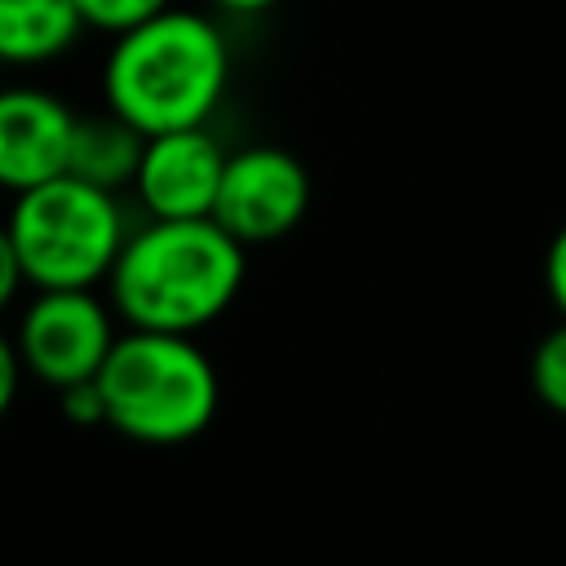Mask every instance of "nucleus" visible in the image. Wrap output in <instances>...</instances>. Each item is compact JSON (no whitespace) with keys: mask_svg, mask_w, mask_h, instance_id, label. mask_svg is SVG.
I'll list each match as a JSON object with an SVG mask.
<instances>
[{"mask_svg":"<svg viewBox=\"0 0 566 566\" xmlns=\"http://www.w3.org/2000/svg\"><path fill=\"white\" fill-rule=\"evenodd\" d=\"M544 283H548V296H553L557 314L566 318V226L553 234V243L544 252Z\"/></svg>","mask_w":566,"mask_h":566,"instance_id":"nucleus-14","label":"nucleus"},{"mask_svg":"<svg viewBox=\"0 0 566 566\" xmlns=\"http://www.w3.org/2000/svg\"><path fill=\"white\" fill-rule=\"evenodd\" d=\"M226 159L230 155L203 124L155 133V137H146V150H142L137 177H133V195L150 212V221L212 217Z\"/></svg>","mask_w":566,"mask_h":566,"instance_id":"nucleus-7","label":"nucleus"},{"mask_svg":"<svg viewBox=\"0 0 566 566\" xmlns=\"http://www.w3.org/2000/svg\"><path fill=\"white\" fill-rule=\"evenodd\" d=\"M115 318L93 296V287H44L22 310L18 323V358L49 389H71L97 380L102 363L115 349Z\"/></svg>","mask_w":566,"mask_h":566,"instance_id":"nucleus-5","label":"nucleus"},{"mask_svg":"<svg viewBox=\"0 0 566 566\" xmlns=\"http://www.w3.org/2000/svg\"><path fill=\"white\" fill-rule=\"evenodd\" d=\"M27 283L22 274V261H18V248H13V234L9 226H0V310H9V301L18 296V287Z\"/></svg>","mask_w":566,"mask_h":566,"instance_id":"nucleus-15","label":"nucleus"},{"mask_svg":"<svg viewBox=\"0 0 566 566\" xmlns=\"http://www.w3.org/2000/svg\"><path fill=\"white\" fill-rule=\"evenodd\" d=\"M75 111L44 88H0V186L22 195L66 172Z\"/></svg>","mask_w":566,"mask_h":566,"instance_id":"nucleus-8","label":"nucleus"},{"mask_svg":"<svg viewBox=\"0 0 566 566\" xmlns=\"http://www.w3.org/2000/svg\"><path fill=\"white\" fill-rule=\"evenodd\" d=\"M142 150H146V133L133 128L111 106L93 111V115H75L66 172L80 177V181H93V186H102L111 195H119L124 186H133Z\"/></svg>","mask_w":566,"mask_h":566,"instance_id":"nucleus-9","label":"nucleus"},{"mask_svg":"<svg viewBox=\"0 0 566 566\" xmlns=\"http://www.w3.org/2000/svg\"><path fill=\"white\" fill-rule=\"evenodd\" d=\"M106 424L146 447L199 438L221 402L212 358L177 332L128 327L97 371Z\"/></svg>","mask_w":566,"mask_h":566,"instance_id":"nucleus-3","label":"nucleus"},{"mask_svg":"<svg viewBox=\"0 0 566 566\" xmlns=\"http://www.w3.org/2000/svg\"><path fill=\"white\" fill-rule=\"evenodd\" d=\"M217 9H226V13H265V9H274L279 0H212Z\"/></svg>","mask_w":566,"mask_h":566,"instance_id":"nucleus-17","label":"nucleus"},{"mask_svg":"<svg viewBox=\"0 0 566 566\" xmlns=\"http://www.w3.org/2000/svg\"><path fill=\"white\" fill-rule=\"evenodd\" d=\"M18 380H22L18 345H13V336L0 332V420L9 416V407H13V398H18Z\"/></svg>","mask_w":566,"mask_h":566,"instance_id":"nucleus-16","label":"nucleus"},{"mask_svg":"<svg viewBox=\"0 0 566 566\" xmlns=\"http://www.w3.org/2000/svg\"><path fill=\"white\" fill-rule=\"evenodd\" d=\"M0 71H4V62H0Z\"/></svg>","mask_w":566,"mask_h":566,"instance_id":"nucleus-18","label":"nucleus"},{"mask_svg":"<svg viewBox=\"0 0 566 566\" xmlns=\"http://www.w3.org/2000/svg\"><path fill=\"white\" fill-rule=\"evenodd\" d=\"M310 212V172L283 146H243L226 159L212 221L243 248L274 243Z\"/></svg>","mask_w":566,"mask_h":566,"instance_id":"nucleus-6","label":"nucleus"},{"mask_svg":"<svg viewBox=\"0 0 566 566\" xmlns=\"http://www.w3.org/2000/svg\"><path fill=\"white\" fill-rule=\"evenodd\" d=\"M62 411H66V420H75V424H106V407H102L97 380H84V385L62 389Z\"/></svg>","mask_w":566,"mask_h":566,"instance_id":"nucleus-13","label":"nucleus"},{"mask_svg":"<svg viewBox=\"0 0 566 566\" xmlns=\"http://www.w3.org/2000/svg\"><path fill=\"white\" fill-rule=\"evenodd\" d=\"M226 88L230 44L221 27L195 9L172 4L119 31L102 66L106 106L146 137L208 124Z\"/></svg>","mask_w":566,"mask_h":566,"instance_id":"nucleus-2","label":"nucleus"},{"mask_svg":"<svg viewBox=\"0 0 566 566\" xmlns=\"http://www.w3.org/2000/svg\"><path fill=\"white\" fill-rule=\"evenodd\" d=\"M84 27L75 0H0V62L44 66L62 57Z\"/></svg>","mask_w":566,"mask_h":566,"instance_id":"nucleus-10","label":"nucleus"},{"mask_svg":"<svg viewBox=\"0 0 566 566\" xmlns=\"http://www.w3.org/2000/svg\"><path fill=\"white\" fill-rule=\"evenodd\" d=\"M9 234L27 283L44 287H93L111 279L124 252V208L111 190L57 172L22 190L9 208Z\"/></svg>","mask_w":566,"mask_h":566,"instance_id":"nucleus-4","label":"nucleus"},{"mask_svg":"<svg viewBox=\"0 0 566 566\" xmlns=\"http://www.w3.org/2000/svg\"><path fill=\"white\" fill-rule=\"evenodd\" d=\"M75 4H80V13H84L88 27L119 35V31L137 27L142 18H155V13L168 9L172 0H75Z\"/></svg>","mask_w":566,"mask_h":566,"instance_id":"nucleus-12","label":"nucleus"},{"mask_svg":"<svg viewBox=\"0 0 566 566\" xmlns=\"http://www.w3.org/2000/svg\"><path fill=\"white\" fill-rule=\"evenodd\" d=\"M531 389L548 411L566 416V318L539 336L531 354Z\"/></svg>","mask_w":566,"mask_h":566,"instance_id":"nucleus-11","label":"nucleus"},{"mask_svg":"<svg viewBox=\"0 0 566 566\" xmlns=\"http://www.w3.org/2000/svg\"><path fill=\"white\" fill-rule=\"evenodd\" d=\"M243 243L212 217L150 221L124 239L111 270V305L128 327L195 336L243 287Z\"/></svg>","mask_w":566,"mask_h":566,"instance_id":"nucleus-1","label":"nucleus"}]
</instances>
